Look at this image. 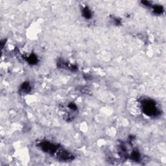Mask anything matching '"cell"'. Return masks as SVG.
Masks as SVG:
<instances>
[{
    "label": "cell",
    "mask_w": 166,
    "mask_h": 166,
    "mask_svg": "<svg viewBox=\"0 0 166 166\" xmlns=\"http://www.w3.org/2000/svg\"><path fill=\"white\" fill-rule=\"evenodd\" d=\"M42 151L48 153L63 162H70L74 158V156L59 145L48 141H44L38 145Z\"/></svg>",
    "instance_id": "6da1fadb"
},
{
    "label": "cell",
    "mask_w": 166,
    "mask_h": 166,
    "mask_svg": "<svg viewBox=\"0 0 166 166\" xmlns=\"http://www.w3.org/2000/svg\"><path fill=\"white\" fill-rule=\"evenodd\" d=\"M140 109L145 115L150 117H156L161 114V110L159 109L156 102L153 99L144 97L139 101Z\"/></svg>",
    "instance_id": "7a4b0ae2"
},
{
    "label": "cell",
    "mask_w": 166,
    "mask_h": 166,
    "mask_svg": "<svg viewBox=\"0 0 166 166\" xmlns=\"http://www.w3.org/2000/svg\"><path fill=\"white\" fill-rule=\"evenodd\" d=\"M66 112L64 114V119L67 122H71L76 117L78 111V108L74 102H69L65 108Z\"/></svg>",
    "instance_id": "3957f363"
},
{
    "label": "cell",
    "mask_w": 166,
    "mask_h": 166,
    "mask_svg": "<svg viewBox=\"0 0 166 166\" xmlns=\"http://www.w3.org/2000/svg\"><path fill=\"white\" fill-rule=\"evenodd\" d=\"M129 158H130V160H133L134 162H140V160L141 159L140 152H139L137 149H134L133 151L131 152L130 156H129Z\"/></svg>",
    "instance_id": "277c9868"
},
{
    "label": "cell",
    "mask_w": 166,
    "mask_h": 166,
    "mask_svg": "<svg viewBox=\"0 0 166 166\" xmlns=\"http://www.w3.org/2000/svg\"><path fill=\"white\" fill-rule=\"evenodd\" d=\"M20 92L23 94H27L31 90V84L29 82H24L20 86Z\"/></svg>",
    "instance_id": "5b68a950"
},
{
    "label": "cell",
    "mask_w": 166,
    "mask_h": 166,
    "mask_svg": "<svg viewBox=\"0 0 166 166\" xmlns=\"http://www.w3.org/2000/svg\"><path fill=\"white\" fill-rule=\"evenodd\" d=\"M27 61L31 65H35L38 62V59L36 55L35 54H31L27 58Z\"/></svg>",
    "instance_id": "8992f818"
},
{
    "label": "cell",
    "mask_w": 166,
    "mask_h": 166,
    "mask_svg": "<svg viewBox=\"0 0 166 166\" xmlns=\"http://www.w3.org/2000/svg\"><path fill=\"white\" fill-rule=\"evenodd\" d=\"M82 13L83 17L85 18L86 19H90L92 16L91 10H89L88 7H84L83 8L82 10Z\"/></svg>",
    "instance_id": "52a82bcc"
},
{
    "label": "cell",
    "mask_w": 166,
    "mask_h": 166,
    "mask_svg": "<svg viewBox=\"0 0 166 166\" xmlns=\"http://www.w3.org/2000/svg\"><path fill=\"white\" fill-rule=\"evenodd\" d=\"M152 9L155 14H162L164 11V8L161 5H154V7H152Z\"/></svg>",
    "instance_id": "ba28073f"
},
{
    "label": "cell",
    "mask_w": 166,
    "mask_h": 166,
    "mask_svg": "<svg viewBox=\"0 0 166 166\" xmlns=\"http://www.w3.org/2000/svg\"><path fill=\"white\" fill-rule=\"evenodd\" d=\"M114 22H115V25H119L121 24V21L119 18H115V19H114Z\"/></svg>",
    "instance_id": "9c48e42d"
}]
</instances>
